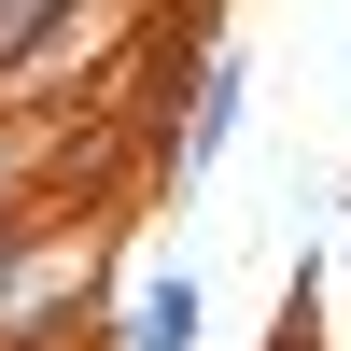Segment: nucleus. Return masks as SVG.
I'll use <instances>...</instances> for the list:
<instances>
[{
    "label": "nucleus",
    "mask_w": 351,
    "mask_h": 351,
    "mask_svg": "<svg viewBox=\"0 0 351 351\" xmlns=\"http://www.w3.org/2000/svg\"><path fill=\"white\" fill-rule=\"evenodd\" d=\"M239 99H253V71H239V43H211L197 56V112H183V197L225 169V141H239Z\"/></svg>",
    "instance_id": "1"
},
{
    "label": "nucleus",
    "mask_w": 351,
    "mask_h": 351,
    "mask_svg": "<svg viewBox=\"0 0 351 351\" xmlns=\"http://www.w3.org/2000/svg\"><path fill=\"white\" fill-rule=\"evenodd\" d=\"M197 337H211V281H197V267H141L112 351H197Z\"/></svg>",
    "instance_id": "2"
},
{
    "label": "nucleus",
    "mask_w": 351,
    "mask_h": 351,
    "mask_svg": "<svg viewBox=\"0 0 351 351\" xmlns=\"http://www.w3.org/2000/svg\"><path fill=\"white\" fill-rule=\"evenodd\" d=\"M99 28V0H0V43H14V84L28 71H71V43Z\"/></svg>",
    "instance_id": "3"
},
{
    "label": "nucleus",
    "mask_w": 351,
    "mask_h": 351,
    "mask_svg": "<svg viewBox=\"0 0 351 351\" xmlns=\"http://www.w3.org/2000/svg\"><path fill=\"white\" fill-rule=\"evenodd\" d=\"M0 99H14V43H0Z\"/></svg>",
    "instance_id": "4"
}]
</instances>
